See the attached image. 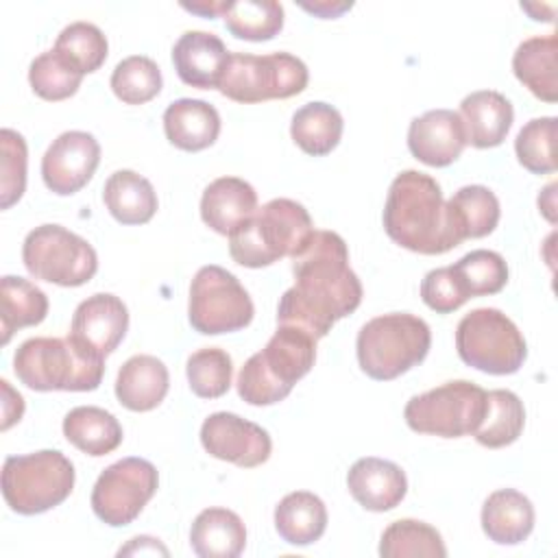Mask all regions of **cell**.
<instances>
[{"label": "cell", "instance_id": "9", "mask_svg": "<svg viewBox=\"0 0 558 558\" xmlns=\"http://www.w3.org/2000/svg\"><path fill=\"white\" fill-rule=\"evenodd\" d=\"M307 65L290 52L246 54L229 52V61L218 85L220 94L235 102H262L290 98L307 87Z\"/></svg>", "mask_w": 558, "mask_h": 558}, {"label": "cell", "instance_id": "18", "mask_svg": "<svg viewBox=\"0 0 558 558\" xmlns=\"http://www.w3.org/2000/svg\"><path fill=\"white\" fill-rule=\"evenodd\" d=\"M229 61L227 46L214 33L187 31L172 48V63L179 78L198 89L218 87Z\"/></svg>", "mask_w": 558, "mask_h": 558}, {"label": "cell", "instance_id": "13", "mask_svg": "<svg viewBox=\"0 0 558 558\" xmlns=\"http://www.w3.org/2000/svg\"><path fill=\"white\" fill-rule=\"evenodd\" d=\"M157 486L159 475L148 460L122 458L98 475L92 490V510L111 527L129 525L153 499Z\"/></svg>", "mask_w": 558, "mask_h": 558}, {"label": "cell", "instance_id": "39", "mask_svg": "<svg viewBox=\"0 0 558 558\" xmlns=\"http://www.w3.org/2000/svg\"><path fill=\"white\" fill-rule=\"evenodd\" d=\"M83 74L72 68L59 52L46 50L31 61L28 83L44 100H65L76 94Z\"/></svg>", "mask_w": 558, "mask_h": 558}, {"label": "cell", "instance_id": "12", "mask_svg": "<svg viewBox=\"0 0 558 558\" xmlns=\"http://www.w3.org/2000/svg\"><path fill=\"white\" fill-rule=\"evenodd\" d=\"M253 301L238 277L220 266H203L192 279L187 318L205 336L231 333L253 320Z\"/></svg>", "mask_w": 558, "mask_h": 558}, {"label": "cell", "instance_id": "45", "mask_svg": "<svg viewBox=\"0 0 558 558\" xmlns=\"http://www.w3.org/2000/svg\"><path fill=\"white\" fill-rule=\"evenodd\" d=\"M301 9H305L307 13L323 17V20H333L340 17L344 11H349L353 7V2H340V0H314V2H299Z\"/></svg>", "mask_w": 558, "mask_h": 558}, {"label": "cell", "instance_id": "24", "mask_svg": "<svg viewBox=\"0 0 558 558\" xmlns=\"http://www.w3.org/2000/svg\"><path fill=\"white\" fill-rule=\"evenodd\" d=\"M534 527L532 501L514 490L499 488L482 506V530L497 545H519Z\"/></svg>", "mask_w": 558, "mask_h": 558}, {"label": "cell", "instance_id": "15", "mask_svg": "<svg viewBox=\"0 0 558 558\" xmlns=\"http://www.w3.org/2000/svg\"><path fill=\"white\" fill-rule=\"evenodd\" d=\"M100 163V146L92 133L65 131L41 157V177L50 192L70 196L87 185Z\"/></svg>", "mask_w": 558, "mask_h": 558}, {"label": "cell", "instance_id": "21", "mask_svg": "<svg viewBox=\"0 0 558 558\" xmlns=\"http://www.w3.org/2000/svg\"><path fill=\"white\" fill-rule=\"evenodd\" d=\"M460 120L466 144L475 148H493L506 140L514 111L504 94L495 89H480L462 98Z\"/></svg>", "mask_w": 558, "mask_h": 558}, {"label": "cell", "instance_id": "37", "mask_svg": "<svg viewBox=\"0 0 558 558\" xmlns=\"http://www.w3.org/2000/svg\"><path fill=\"white\" fill-rule=\"evenodd\" d=\"M451 270L469 299L497 294L508 281L506 259L499 253L486 248L466 253L451 266Z\"/></svg>", "mask_w": 558, "mask_h": 558}, {"label": "cell", "instance_id": "6", "mask_svg": "<svg viewBox=\"0 0 558 558\" xmlns=\"http://www.w3.org/2000/svg\"><path fill=\"white\" fill-rule=\"evenodd\" d=\"M429 325L405 312L371 318L357 333L360 368L377 381H390L421 364L429 351Z\"/></svg>", "mask_w": 558, "mask_h": 558}, {"label": "cell", "instance_id": "26", "mask_svg": "<svg viewBox=\"0 0 558 558\" xmlns=\"http://www.w3.org/2000/svg\"><path fill=\"white\" fill-rule=\"evenodd\" d=\"M556 33L536 35L519 44L512 57L514 76L541 100H558V76H556Z\"/></svg>", "mask_w": 558, "mask_h": 558}, {"label": "cell", "instance_id": "34", "mask_svg": "<svg viewBox=\"0 0 558 558\" xmlns=\"http://www.w3.org/2000/svg\"><path fill=\"white\" fill-rule=\"evenodd\" d=\"M379 556L384 558H445L447 547L442 536L429 523L416 519H399L390 523L379 541Z\"/></svg>", "mask_w": 558, "mask_h": 558}, {"label": "cell", "instance_id": "10", "mask_svg": "<svg viewBox=\"0 0 558 558\" xmlns=\"http://www.w3.org/2000/svg\"><path fill=\"white\" fill-rule=\"evenodd\" d=\"M22 262L35 279L63 288L83 286L98 270L94 246L61 225L35 227L24 238Z\"/></svg>", "mask_w": 558, "mask_h": 558}, {"label": "cell", "instance_id": "38", "mask_svg": "<svg viewBox=\"0 0 558 558\" xmlns=\"http://www.w3.org/2000/svg\"><path fill=\"white\" fill-rule=\"evenodd\" d=\"M163 78L159 65L144 57L133 54L122 59L111 74L113 94L126 105H144L161 92Z\"/></svg>", "mask_w": 558, "mask_h": 558}, {"label": "cell", "instance_id": "11", "mask_svg": "<svg viewBox=\"0 0 558 558\" xmlns=\"http://www.w3.org/2000/svg\"><path fill=\"white\" fill-rule=\"evenodd\" d=\"M486 410V390L473 381L456 379L423 395H414L403 410L405 423L418 434L460 438L473 434Z\"/></svg>", "mask_w": 558, "mask_h": 558}, {"label": "cell", "instance_id": "22", "mask_svg": "<svg viewBox=\"0 0 558 558\" xmlns=\"http://www.w3.org/2000/svg\"><path fill=\"white\" fill-rule=\"evenodd\" d=\"M163 131L172 146L196 153L218 140L220 116L216 107L205 100L179 98L163 111Z\"/></svg>", "mask_w": 558, "mask_h": 558}, {"label": "cell", "instance_id": "25", "mask_svg": "<svg viewBox=\"0 0 558 558\" xmlns=\"http://www.w3.org/2000/svg\"><path fill=\"white\" fill-rule=\"evenodd\" d=\"M190 545L201 558H235L244 551L246 527L233 510L207 508L192 523Z\"/></svg>", "mask_w": 558, "mask_h": 558}, {"label": "cell", "instance_id": "42", "mask_svg": "<svg viewBox=\"0 0 558 558\" xmlns=\"http://www.w3.org/2000/svg\"><path fill=\"white\" fill-rule=\"evenodd\" d=\"M0 207L9 209L15 205L26 187V142L13 129L0 131Z\"/></svg>", "mask_w": 558, "mask_h": 558}, {"label": "cell", "instance_id": "33", "mask_svg": "<svg viewBox=\"0 0 558 558\" xmlns=\"http://www.w3.org/2000/svg\"><path fill=\"white\" fill-rule=\"evenodd\" d=\"M449 216L462 242L466 238H484L493 233L499 222V201L495 192L484 185H464L449 201Z\"/></svg>", "mask_w": 558, "mask_h": 558}, {"label": "cell", "instance_id": "2", "mask_svg": "<svg viewBox=\"0 0 558 558\" xmlns=\"http://www.w3.org/2000/svg\"><path fill=\"white\" fill-rule=\"evenodd\" d=\"M384 229L392 242L421 255H440L462 244L440 185L418 170H403L390 183Z\"/></svg>", "mask_w": 558, "mask_h": 558}, {"label": "cell", "instance_id": "27", "mask_svg": "<svg viewBox=\"0 0 558 558\" xmlns=\"http://www.w3.org/2000/svg\"><path fill=\"white\" fill-rule=\"evenodd\" d=\"M102 201L109 214L122 225H144L157 211L155 187L133 170L113 172L102 187Z\"/></svg>", "mask_w": 558, "mask_h": 558}, {"label": "cell", "instance_id": "1", "mask_svg": "<svg viewBox=\"0 0 558 558\" xmlns=\"http://www.w3.org/2000/svg\"><path fill=\"white\" fill-rule=\"evenodd\" d=\"M292 259L294 286L279 299L277 325L296 327L320 340L336 320L357 310L362 283L349 266L344 240L333 231H314Z\"/></svg>", "mask_w": 558, "mask_h": 558}, {"label": "cell", "instance_id": "28", "mask_svg": "<svg viewBox=\"0 0 558 558\" xmlns=\"http://www.w3.org/2000/svg\"><path fill=\"white\" fill-rule=\"evenodd\" d=\"M63 436L87 456H107L122 442L118 418L96 405H78L63 418Z\"/></svg>", "mask_w": 558, "mask_h": 558}, {"label": "cell", "instance_id": "32", "mask_svg": "<svg viewBox=\"0 0 558 558\" xmlns=\"http://www.w3.org/2000/svg\"><path fill=\"white\" fill-rule=\"evenodd\" d=\"M525 425L523 401L510 390L486 392V410L482 423L473 432L475 440L488 449H499L512 445Z\"/></svg>", "mask_w": 558, "mask_h": 558}, {"label": "cell", "instance_id": "46", "mask_svg": "<svg viewBox=\"0 0 558 558\" xmlns=\"http://www.w3.org/2000/svg\"><path fill=\"white\" fill-rule=\"evenodd\" d=\"M229 2L231 0H201V2H181V7L203 17H222L229 9Z\"/></svg>", "mask_w": 558, "mask_h": 558}, {"label": "cell", "instance_id": "7", "mask_svg": "<svg viewBox=\"0 0 558 558\" xmlns=\"http://www.w3.org/2000/svg\"><path fill=\"white\" fill-rule=\"evenodd\" d=\"M74 488L72 462L54 449L9 456L2 466V495L17 514H39L63 504Z\"/></svg>", "mask_w": 558, "mask_h": 558}, {"label": "cell", "instance_id": "19", "mask_svg": "<svg viewBox=\"0 0 558 558\" xmlns=\"http://www.w3.org/2000/svg\"><path fill=\"white\" fill-rule=\"evenodd\" d=\"M351 497L371 512H386L401 504L408 480L399 464L381 458H360L347 473Z\"/></svg>", "mask_w": 558, "mask_h": 558}, {"label": "cell", "instance_id": "31", "mask_svg": "<svg viewBox=\"0 0 558 558\" xmlns=\"http://www.w3.org/2000/svg\"><path fill=\"white\" fill-rule=\"evenodd\" d=\"M342 116L333 105L314 100L294 111L290 135L303 153L312 157H323L338 146L342 137Z\"/></svg>", "mask_w": 558, "mask_h": 558}, {"label": "cell", "instance_id": "35", "mask_svg": "<svg viewBox=\"0 0 558 558\" xmlns=\"http://www.w3.org/2000/svg\"><path fill=\"white\" fill-rule=\"evenodd\" d=\"M222 17L227 31L246 41H268L283 28V7L275 0H231Z\"/></svg>", "mask_w": 558, "mask_h": 558}, {"label": "cell", "instance_id": "44", "mask_svg": "<svg viewBox=\"0 0 558 558\" xmlns=\"http://www.w3.org/2000/svg\"><path fill=\"white\" fill-rule=\"evenodd\" d=\"M0 386H2V395H4V401H2V412H4V414H2V416H4V421H2V432H7L13 423H17V421L22 418V414H24V399H22L20 392H15V390L9 386L7 379H2Z\"/></svg>", "mask_w": 558, "mask_h": 558}, {"label": "cell", "instance_id": "8", "mask_svg": "<svg viewBox=\"0 0 558 558\" xmlns=\"http://www.w3.org/2000/svg\"><path fill=\"white\" fill-rule=\"evenodd\" d=\"M456 349L464 364L488 375H512L527 355L519 327L495 307H477L462 316Z\"/></svg>", "mask_w": 558, "mask_h": 558}, {"label": "cell", "instance_id": "14", "mask_svg": "<svg viewBox=\"0 0 558 558\" xmlns=\"http://www.w3.org/2000/svg\"><path fill=\"white\" fill-rule=\"evenodd\" d=\"M205 451L218 460L253 469L270 458L272 442L264 427L233 412H214L201 425Z\"/></svg>", "mask_w": 558, "mask_h": 558}, {"label": "cell", "instance_id": "43", "mask_svg": "<svg viewBox=\"0 0 558 558\" xmlns=\"http://www.w3.org/2000/svg\"><path fill=\"white\" fill-rule=\"evenodd\" d=\"M421 299L436 314H449L462 307L469 296L464 294L451 266L429 270L421 281Z\"/></svg>", "mask_w": 558, "mask_h": 558}, {"label": "cell", "instance_id": "41", "mask_svg": "<svg viewBox=\"0 0 558 558\" xmlns=\"http://www.w3.org/2000/svg\"><path fill=\"white\" fill-rule=\"evenodd\" d=\"M187 381L196 397L201 399H218L231 386L233 364L227 351L218 347H207L187 357Z\"/></svg>", "mask_w": 558, "mask_h": 558}, {"label": "cell", "instance_id": "3", "mask_svg": "<svg viewBox=\"0 0 558 558\" xmlns=\"http://www.w3.org/2000/svg\"><path fill=\"white\" fill-rule=\"evenodd\" d=\"M314 231L301 203L272 198L229 235V255L246 268L270 266L281 257H296Z\"/></svg>", "mask_w": 558, "mask_h": 558}, {"label": "cell", "instance_id": "29", "mask_svg": "<svg viewBox=\"0 0 558 558\" xmlns=\"http://www.w3.org/2000/svg\"><path fill=\"white\" fill-rule=\"evenodd\" d=\"M275 527L277 534L290 545H312L327 527V508L314 493H290L275 508Z\"/></svg>", "mask_w": 558, "mask_h": 558}, {"label": "cell", "instance_id": "47", "mask_svg": "<svg viewBox=\"0 0 558 558\" xmlns=\"http://www.w3.org/2000/svg\"><path fill=\"white\" fill-rule=\"evenodd\" d=\"M163 554V556H168V549L161 545V543H157V538H150V536H135V538H131V545H126V547H122L120 549V556L122 554Z\"/></svg>", "mask_w": 558, "mask_h": 558}, {"label": "cell", "instance_id": "17", "mask_svg": "<svg viewBox=\"0 0 558 558\" xmlns=\"http://www.w3.org/2000/svg\"><path fill=\"white\" fill-rule=\"evenodd\" d=\"M464 146L466 135L458 111L432 109L410 122L408 148L425 166L445 168L462 155Z\"/></svg>", "mask_w": 558, "mask_h": 558}, {"label": "cell", "instance_id": "40", "mask_svg": "<svg viewBox=\"0 0 558 558\" xmlns=\"http://www.w3.org/2000/svg\"><path fill=\"white\" fill-rule=\"evenodd\" d=\"M556 118L530 120L514 140V153L519 163L532 174H549L556 170Z\"/></svg>", "mask_w": 558, "mask_h": 558}, {"label": "cell", "instance_id": "36", "mask_svg": "<svg viewBox=\"0 0 558 558\" xmlns=\"http://www.w3.org/2000/svg\"><path fill=\"white\" fill-rule=\"evenodd\" d=\"M52 50L59 52L81 74H89L105 63L109 44L96 24L72 22L59 33Z\"/></svg>", "mask_w": 558, "mask_h": 558}, {"label": "cell", "instance_id": "4", "mask_svg": "<svg viewBox=\"0 0 558 558\" xmlns=\"http://www.w3.org/2000/svg\"><path fill=\"white\" fill-rule=\"evenodd\" d=\"M316 342L296 327L279 325L268 344L253 353L240 368L238 395L251 405L283 401L292 386L312 371Z\"/></svg>", "mask_w": 558, "mask_h": 558}, {"label": "cell", "instance_id": "30", "mask_svg": "<svg viewBox=\"0 0 558 558\" xmlns=\"http://www.w3.org/2000/svg\"><path fill=\"white\" fill-rule=\"evenodd\" d=\"M48 314V296L24 277L4 275L0 279V331L7 344L13 331L39 325Z\"/></svg>", "mask_w": 558, "mask_h": 558}, {"label": "cell", "instance_id": "20", "mask_svg": "<svg viewBox=\"0 0 558 558\" xmlns=\"http://www.w3.org/2000/svg\"><path fill=\"white\" fill-rule=\"evenodd\" d=\"M255 209L257 192L240 177H220L201 196V218L220 235H231Z\"/></svg>", "mask_w": 558, "mask_h": 558}, {"label": "cell", "instance_id": "16", "mask_svg": "<svg viewBox=\"0 0 558 558\" xmlns=\"http://www.w3.org/2000/svg\"><path fill=\"white\" fill-rule=\"evenodd\" d=\"M129 329V312L122 299L98 292L78 303L68 338L87 353L107 357L118 349Z\"/></svg>", "mask_w": 558, "mask_h": 558}, {"label": "cell", "instance_id": "5", "mask_svg": "<svg viewBox=\"0 0 558 558\" xmlns=\"http://www.w3.org/2000/svg\"><path fill=\"white\" fill-rule=\"evenodd\" d=\"M13 371L31 390L87 392L100 386L105 360L70 338H28L13 355Z\"/></svg>", "mask_w": 558, "mask_h": 558}, {"label": "cell", "instance_id": "23", "mask_svg": "<svg viewBox=\"0 0 558 558\" xmlns=\"http://www.w3.org/2000/svg\"><path fill=\"white\" fill-rule=\"evenodd\" d=\"M168 368L155 355L129 357L116 377L118 401L133 412H148L157 408L168 395Z\"/></svg>", "mask_w": 558, "mask_h": 558}]
</instances>
